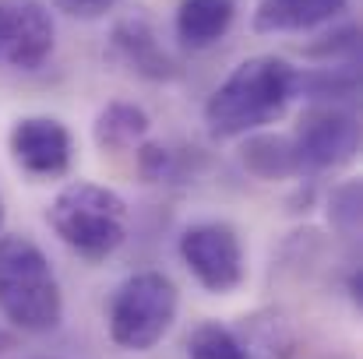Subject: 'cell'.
<instances>
[{"label":"cell","mask_w":363,"mask_h":359,"mask_svg":"<svg viewBox=\"0 0 363 359\" xmlns=\"http://www.w3.org/2000/svg\"><path fill=\"white\" fill-rule=\"evenodd\" d=\"M296 99V67L282 57L261 53L233 67V74L208 96L205 123L216 137H247L279 120Z\"/></svg>","instance_id":"6da1fadb"},{"label":"cell","mask_w":363,"mask_h":359,"mask_svg":"<svg viewBox=\"0 0 363 359\" xmlns=\"http://www.w3.org/2000/svg\"><path fill=\"white\" fill-rule=\"evenodd\" d=\"M0 314L28 335H46L64 321L57 271L28 237H0Z\"/></svg>","instance_id":"7a4b0ae2"},{"label":"cell","mask_w":363,"mask_h":359,"mask_svg":"<svg viewBox=\"0 0 363 359\" xmlns=\"http://www.w3.org/2000/svg\"><path fill=\"white\" fill-rule=\"evenodd\" d=\"M46 222L67 250H74L85 261H103L113 250H121V243L127 239L130 212L117 190L74 180L53 198Z\"/></svg>","instance_id":"3957f363"},{"label":"cell","mask_w":363,"mask_h":359,"mask_svg":"<svg viewBox=\"0 0 363 359\" xmlns=\"http://www.w3.org/2000/svg\"><path fill=\"white\" fill-rule=\"evenodd\" d=\"M177 310H180V292L173 278L162 271H138L113 292L110 338L123 353H148L169 335Z\"/></svg>","instance_id":"277c9868"},{"label":"cell","mask_w":363,"mask_h":359,"mask_svg":"<svg viewBox=\"0 0 363 359\" xmlns=\"http://www.w3.org/2000/svg\"><path fill=\"white\" fill-rule=\"evenodd\" d=\"M180 261L194 275V282L216 296H230L247 278L240 233L226 222H198L180 237Z\"/></svg>","instance_id":"5b68a950"},{"label":"cell","mask_w":363,"mask_h":359,"mask_svg":"<svg viewBox=\"0 0 363 359\" xmlns=\"http://www.w3.org/2000/svg\"><path fill=\"white\" fill-rule=\"evenodd\" d=\"M293 144L303 169H339L360 152L357 113L342 103H314L311 110H303Z\"/></svg>","instance_id":"8992f818"},{"label":"cell","mask_w":363,"mask_h":359,"mask_svg":"<svg viewBox=\"0 0 363 359\" xmlns=\"http://www.w3.org/2000/svg\"><path fill=\"white\" fill-rule=\"evenodd\" d=\"M53 46L57 25L43 0H0V67L39 71Z\"/></svg>","instance_id":"52a82bcc"},{"label":"cell","mask_w":363,"mask_h":359,"mask_svg":"<svg viewBox=\"0 0 363 359\" xmlns=\"http://www.w3.org/2000/svg\"><path fill=\"white\" fill-rule=\"evenodd\" d=\"M7 148L28 176H64L74 159L71 130L57 117H21L7 134Z\"/></svg>","instance_id":"ba28073f"},{"label":"cell","mask_w":363,"mask_h":359,"mask_svg":"<svg viewBox=\"0 0 363 359\" xmlns=\"http://www.w3.org/2000/svg\"><path fill=\"white\" fill-rule=\"evenodd\" d=\"M110 60H117L138 78L148 81H169L177 78V60L166 53V46L159 42L155 25L145 14H127L123 21L113 25L110 32Z\"/></svg>","instance_id":"9c48e42d"},{"label":"cell","mask_w":363,"mask_h":359,"mask_svg":"<svg viewBox=\"0 0 363 359\" xmlns=\"http://www.w3.org/2000/svg\"><path fill=\"white\" fill-rule=\"evenodd\" d=\"M350 0H257L254 11V32L275 35V32H311L346 11Z\"/></svg>","instance_id":"30bf717a"},{"label":"cell","mask_w":363,"mask_h":359,"mask_svg":"<svg viewBox=\"0 0 363 359\" xmlns=\"http://www.w3.org/2000/svg\"><path fill=\"white\" fill-rule=\"evenodd\" d=\"M233 18L237 0H180L173 28L187 50H208L233 28Z\"/></svg>","instance_id":"8fae6325"},{"label":"cell","mask_w":363,"mask_h":359,"mask_svg":"<svg viewBox=\"0 0 363 359\" xmlns=\"http://www.w3.org/2000/svg\"><path fill=\"white\" fill-rule=\"evenodd\" d=\"M240 159L247 173H254L257 180H286L303 173L296 144L286 134H247Z\"/></svg>","instance_id":"7c38bea8"},{"label":"cell","mask_w":363,"mask_h":359,"mask_svg":"<svg viewBox=\"0 0 363 359\" xmlns=\"http://www.w3.org/2000/svg\"><path fill=\"white\" fill-rule=\"evenodd\" d=\"M360 92V71L357 64H328L318 71L296 67V96H307L314 103H346Z\"/></svg>","instance_id":"4fadbf2b"},{"label":"cell","mask_w":363,"mask_h":359,"mask_svg":"<svg viewBox=\"0 0 363 359\" xmlns=\"http://www.w3.org/2000/svg\"><path fill=\"white\" fill-rule=\"evenodd\" d=\"M145 134H148V113L134 103H110L96 117V141L106 152L134 148V144H141Z\"/></svg>","instance_id":"5bb4252c"},{"label":"cell","mask_w":363,"mask_h":359,"mask_svg":"<svg viewBox=\"0 0 363 359\" xmlns=\"http://www.w3.org/2000/svg\"><path fill=\"white\" fill-rule=\"evenodd\" d=\"M187 359H250V356H247V349H243L240 338L230 328L208 321V324H198L191 331Z\"/></svg>","instance_id":"9a60e30c"},{"label":"cell","mask_w":363,"mask_h":359,"mask_svg":"<svg viewBox=\"0 0 363 359\" xmlns=\"http://www.w3.org/2000/svg\"><path fill=\"white\" fill-rule=\"evenodd\" d=\"M328 215H332L335 229H342L346 237L357 233V226H360V183L357 180H350V183H342V187L332 190Z\"/></svg>","instance_id":"2e32d148"},{"label":"cell","mask_w":363,"mask_h":359,"mask_svg":"<svg viewBox=\"0 0 363 359\" xmlns=\"http://www.w3.org/2000/svg\"><path fill=\"white\" fill-rule=\"evenodd\" d=\"M121 0H53V7L57 11H64V14H71V18H82V21H96V18H103L106 11H113Z\"/></svg>","instance_id":"e0dca14e"},{"label":"cell","mask_w":363,"mask_h":359,"mask_svg":"<svg viewBox=\"0 0 363 359\" xmlns=\"http://www.w3.org/2000/svg\"><path fill=\"white\" fill-rule=\"evenodd\" d=\"M4 219H7V212H4V198H0V229H4Z\"/></svg>","instance_id":"ac0fdd59"}]
</instances>
